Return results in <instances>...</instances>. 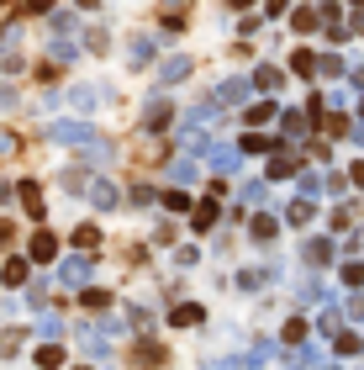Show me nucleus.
<instances>
[{"label": "nucleus", "mask_w": 364, "mask_h": 370, "mask_svg": "<svg viewBox=\"0 0 364 370\" xmlns=\"http://www.w3.org/2000/svg\"><path fill=\"white\" fill-rule=\"evenodd\" d=\"M43 138H48V143H64V148H80V154H90V148L101 143V132L85 127V122H48Z\"/></svg>", "instance_id": "f257e3e1"}, {"label": "nucleus", "mask_w": 364, "mask_h": 370, "mask_svg": "<svg viewBox=\"0 0 364 370\" xmlns=\"http://www.w3.org/2000/svg\"><path fill=\"white\" fill-rule=\"evenodd\" d=\"M190 148H196V154L206 159V164H212L217 175H227V169L238 164V154H243V148H233V143H212V138H196Z\"/></svg>", "instance_id": "f03ea898"}, {"label": "nucleus", "mask_w": 364, "mask_h": 370, "mask_svg": "<svg viewBox=\"0 0 364 370\" xmlns=\"http://www.w3.org/2000/svg\"><path fill=\"white\" fill-rule=\"evenodd\" d=\"M90 270H95L90 254H69V259H64V270H59V280H64V286H85V280H90Z\"/></svg>", "instance_id": "7ed1b4c3"}, {"label": "nucleus", "mask_w": 364, "mask_h": 370, "mask_svg": "<svg viewBox=\"0 0 364 370\" xmlns=\"http://www.w3.org/2000/svg\"><path fill=\"white\" fill-rule=\"evenodd\" d=\"M90 206H101V212H117V206H122V191L111 185V180H90Z\"/></svg>", "instance_id": "20e7f679"}, {"label": "nucleus", "mask_w": 364, "mask_h": 370, "mask_svg": "<svg viewBox=\"0 0 364 370\" xmlns=\"http://www.w3.org/2000/svg\"><path fill=\"white\" fill-rule=\"evenodd\" d=\"M248 90H254V80H243V74H238V80H222L217 85V106H238Z\"/></svg>", "instance_id": "39448f33"}, {"label": "nucleus", "mask_w": 364, "mask_h": 370, "mask_svg": "<svg viewBox=\"0 0 364 370\" xmlns=\"http://www.w3.org/2000/svg\"><path fill=\"white\" fill-rule=\"evenodd\" d=\"M95 96H101L95 85H74V90H69V96H64V101H69V106H74V117H90V111L101 106V101H95Z\"/></svg>", "instance_id": "423d86ee"}, {"label": "nucleus", "mask_w": 364, "mask_h": 370, "mask_svg": "<svg viewBox=\"0 0 364 370\" xmlns=\"http://www.w3.org/2000/svg\"><path fill=\"white\" fill-rule=\"evenodd\" d=\"M190 69H196V59H169L164 69H159V85H180V80H190Z\"/></svg>", "instance_id": "0eeeda50"}, {"label": "nucleus", "mask_w": 364, "mask_h": 370, "mask_svg": "<svg viewBox=\"0 0 364 370\" xmlns=\"http://www.w3.org/2000/svg\"><path fill=\"white\" fill-rule=\"evenodd\" d=\"M127 64H132V69L153 64V37H132V43H127Z\"/></svg>", "instance_id": "6e6552de"}, {"label": "nucleus", "mask_w": 364, "mask_h": 370, "mask_svg": "<svg viewBox=\"0 0 364 370\" xmlns=\"http://www.w3.org/2000/svg\"><path fill=\"white\" fill-rule=\"evenodd\" d=\"M53 254H59V239H53V233H32V259L48 264Z\"/></svg>", "instance_id": "1a4fd4ad"}, {"label": "nucleus", "mask_w": 364, "mask_h": 370, "mask_svg": "<svg viewBox=\"0 0 364 370\" xmlns=\"http://www.w3.org/2000/svg\"><path fill=\"white\" fill-rule=\"evenodd\" d=\"M95 239H101V227H90V222H80V227L69 233V243H74L80 254H90V249H95Z\"/></svg>", "instance_id": "9d476101"}, {"label": "nucleus", "mask_w": 364, "mask_h": 370, "mask_svg": "<svg viewBox=\"0 0 364 370\" xmlns=\"http://www.w3.org/2000/svg\"><path fill=\"white\" fill-rule=\"evenodd\" d=\"M212 222H217V201H201V206H190V227H196V233H206Z\"/></svg>", "instance_id": "9b49d317"}, {"label": "nucleus", "mask_w": 364, "mask_h": 370, "mask_svg": "<svg viewBox=\"0 0 364 370\" xmlns=\"http://www.w3.org/2000/svg\"><path fill=\"white\" fill-rule=\"evenodd\" d=\"M16 196H22V206H27L32 217H43V191H37L32 180H22V185H16Z\"/></svg>", "instance_id": "f8f14e48"}, {"label": "nucleus", "mask_w": 364, "mask_h": 370, "mask_svg": "<svg viewBox=\"0 0 364 370\" xmlns=\"http://www.w3.org/2000/svg\"><path fill=\"white\" fill-rule=\"evenodd\" d=\"M0 280L6 286H27V259H6L0 264Z\"/></svg>", "instance_id": "ddd939ff"}, {"label": "nucleus", "mask_w": 364, "mask_h": 370, "mask_svg": "<svg viewBox=\"0 0 364 370\" xmlns=\"http://www.w3.org/2000/svg\"><path fill=\"white\" fill-rule=\"evenodd\" d=\"M143 122H148V127H164V122H169V101H164V96H153L148 111H143Z\"/></svg>", "instance_id": "4468645a"}, {"label": "nucleus", "mask_w": 364, "mask_h": 370, "mask_svg": "<svg viewBox=\"0 0 364 370\" xmlns=\"http://www.w3.org/2000/svg\"><path fill=\"white\" fill-rule=\"evenodd\" d=\"M169 318H175L180 328H196V322L206 318V307H196V301H185V307H175V312H169Z\"/></svg>", "instance_id": "2eb2a0df"}, {"label": "nucleus", "mask_w": 364, "mask_h": 370, "mask_svg": "<svg viewBox=\"0 0 364 370\" xmlns=\"http://www.w3.org/2000/svg\"><path fill=\"white\" fill-rule=\"evenodd\" d=\"M37 365H43V370H59L64 365V344H37Z\"/></svg>", "instance_id": "dca6fc26"}, {"label": "nucleus", "mask_w": 364, "mask_h": 370, "mask_svg": "<svg viewBox=\"0 0 364 370\" xmlns=\"http://www.w3.org/2000/svg\"><path fill=\"white\" fill-rule=\"evenodd\" d=\"M217 111H222V106H196V111L185 117V132H196V127H212V122H217Z\"/></svg>", "instance_id": "f3484780"}, {"label": "nucleus", "mask_w": 364, "mask_h": 370, "mask_svg": "<svg viewBox=\"0 0 364 370\" xmlns=\"http://www.w3.org/2000/svg\"><path fill=\"white\" fill-rule=\"evenodd\" d=\"M238 148H243V154H270L275 138H264V132H243V143H238Z\"/></svg>", "instance_id": "a211bd4d"}, {"label": "nucleus", "mask_w": 364, "mask_h": 370, "mask_svg": "<svg viewBox=\"0 0 364 370\" xmlns=\"http://www.w3.org/2000/svg\"><path fill=\"white\" fill-rule=\"evenodd\" d=\"M248 227H254V239H264V243H270L275 233H280V222H275L270 212H259V217H254V222H248Z\"/></svg>", "instance_id": "6ab92c4d"}, {"label": "nucleus", "mask_w": 364, "mask_h": 370, "mask_svg": "<svg viewBox=\"0 0 364 370\" xmlns=\"http://www.w3.org/2000/svg\"><path fill=\"white\" fill-rule=\"evenodd\" d=\"M291 69H296V74H317V53L296 48V53H291Z\"/></svg>", "instance_id": "aec40b11"}, {"label": "nucleus", "mask_w": 364, "mask_h": 370, "mask_svg": "<svg viewBox=\"0 0 364 370\" xmlns=\"http://www.w3.org/2000/svg\"><path fill=\"white\" fill-rule=\"evenodd\" d=\"M37 334H43V344H59V334H64V322L53 318V312H48V318L37 322Z\"/></svg>", "instance_id": "412c9836"}, {"label": "nucleus", "mask_w": 364, "mask_h": 370, "mask_svg": "<svg viewBox=\"0 0 364 370\" xmlns=\"http://www.w3.org/2000/svg\"><path fill=\"white\" fill-rule=\"evenodd\" d=\"M80 344H85L90 360H106V339H101V334H80Z\"/></svg>", "instance_id": "4be33fe9"}, {"label": "nucleus", "mask_w": 364, "mask_h": 370, "mask_svg": "<svg viewBox=\"0 0 364 370\" xmlns=\"http://www.w3.org/2000/svg\"><path fill=\"white\" fill-rule=\"evenodd\" d=\"M169 180H175V185H190V180H196V164H190V159H180V164H169Z\"/></svg>", "instance_id": "5701e85b"}, {"label": "nucleus", "mask_w": 364, "mask_h": 370, "mask_svg": "<svg viewBox=\"0 0 364 370\" xmlns=\"http://www.w3.org/2000/svg\"><path fill=\"white\" fill-rule=\"evenodd\" d=\"M270 117H275L270 101H254V106H248V127H259V122H270Z\"/></svg>", "instance_id": "b1692460"}, {"label": "nucleus", "mask_w": 364, "mask_h": 370, "mask_svg": "<svg viewBox=\"0 0 364 370\" xmlns=\"http://www.w3.org/2000/svg\"><path fill=\"white\" fill-rule=\"evenodd\" d=\"M306 259H312V264L333 259V243H328V239H317V243H306Z\"/></svg>", "instance_id": "393cba45"}, {"label": "nucleus", "mask_w": 364, "mask_h": 370, "mask_svg": "<svg viewBox=\"0 0 364 370\" xmlns=\"http://www.w3.org/2000/svg\"><path fill=\"white\" fill-rule=\"evenodd\" d=\"M74 53H80V48H74L69 37H59V43H53V64H74Z\"/></svg>", "instance_id": "a878e982"}, {"label": "nucleus", "mask_w": 364, "mask_h": 370, "mask_svg": "<svg viewBox=\"0 0 364 370\" xmlns=\"http://www.w3.org/2000/svg\"><path fill=\"white\" fill-rule=\"evenodd\" d=\"M280 127H285V138H301V132H306V117H296V111H285V117H280Z\"/></svg>", "instance_id": "bb28decb"}, {"label": "nucleus", "mask_w": 364, "mask_h": 370, "mask_svg": "<svg viewBox=\"0 0 364 370\" xmlns=\"http://www.w3.org/2000/svg\"><path fill=\"white\" fill-rule=\"evenodd\" d=\"M22 339H27V334H22V328H6V334H0V360L11 355V349H16V344H22Z\"/></svg>", "instance_id": "cd10ccee"}, {"label": "nucleus", "mask_w": 364, "mask_h": 370, "mask_svg": "<svg viewBox=\"0 0 364 370\" xmlns=\"http://www.w3.org/2000/svg\"><path fill=\"white\" fill-rule=\"evenodd\" d=\"M285 222H312V206H306V201H291V206H285Z\"/></svg>", "instance_id": "c85d7f7f"}, {"label": "nucleus", "mask_w": 364, "mask_h": 370, "mask_svg": "<svg viewBox=\"0 0 364 370\" xmlns=\"http://www.w3.org/2000/svg\"><path fill=\"white\" fill-rule=\"evenodd\" d=\"M80 307H111V297H106V291H80Z\"/></svg>", "instance_id": "c756f323"}, {"label": "nucleus", "mask_w": 364, "mask_h": 370, "mask_svg": "<svg viewBox=\"0 0 364 370\" xmlns=\"http://www.w3.org/2000/svg\"><path fill=\"white\" fill-rule=\"evenodd\" d=\"M285 175H291V154H275L270 159V180H285Z\"/></svg>", "instance_id": "7c9ffc66"}, {"label": "nucleus", "mask_w": 364, "mask_h": 370, "mask_svg": "<svg viewBox=\"0 0 364 370\" xmlns=\"http://www.w3.org/2000/svg\"><path fill=\"white\" fill-rule=\"evenodd\" d=\"M243 201H248V206L264 201V180H248V185H243Z\"/></svg>", "instance_id": "2f4dec72"}, {"label": "nucleus", "mask_w": 364, "mask_h": 370, "mask_svg": "<svg viewBox=\"0 0 364 370\" xmlns=\"http://www.w3.org/2000/svg\"><path fill=\"white\" fill-rule=\"evenodd\" d=\"M254 85H264V90H275V85H280V69H270V64H264V69L254 74Z\"/></svg>", "instance_id": "473e14b6"}, {"label": "nucleus", "mask_w": 364, "mask_h": 370, "mask_svg": "<svg viewBox=\"0 0 364 370\" xmlns=\"http://www.w3.org/2000/svg\"><path fill=\"white\" fill-rule=\"evenodd\" d=\"M138 360H143V365H159V360H164V349H159V344H143Z\"/></svg>", "instance_id": "72a5a7b5"}, {"label": "nucleus", "mask_w": 364, "mask_h": 370, "mask_svg": "<svg viewBox=\"0 0 364 370\" xmlns=\"http://www.w3.org/2000/svg\"><path fill=\"white\" fill-rule=\"evenodd\" d=\"M164 206H169V212H185L190 196H185V191H169V196H164Z\"/></svg>", "instance_id": "f704fd0d"}, {"label": "nucleus", "mask_w": 364, "mask_h": 370, "mask_svg": "<svg viewBox=\"0 0 364 370\" xmlns=\"http://www.w3.org/2000/svg\"><path fill=\"white\" fill-rule=\"evenodd\" d=\"M343 280H349V286H364V264H343Z\"/></svg>", "instance_id": "c9c22d12"}, {"label": "nucleus", "mask_w": 364, "mask_h": 370, "mask_svg": "<svg viewBox=\"0 0 364 370\" xmlns=\"http://www.w3.org/2000/svg\"><path fill=\"white\" fill-rule=\"evenodd\" d=\"M291 22H296V27H301V32H312V27H317V11H296V16H291Z\"/></svg>", "instance_id": "e433bc0d"}, {"label": "nucleus", "mask_w": 364, "mask_h": 370, "mask_svg": "<svg viewBox=\"0 0 364 370\" xmlns=\"http://www.w3.org/2000/svg\"><path fill=\"white\" fill-rule=\"evenodd\" d=\"M338 355H359V339H354V334H338Z\"/></svg>", "instance_id": "4c0bfd02"}, {"label": "nucleus", "mask_w": 364, "mask_h": 370, "mask_svg": "<svg viewBox=\"0 0 364 370\" xmlns=\"http://www.w3.org/2000/svg\"><path fill=\"white\" fill-rule=\"evenodd\" d=\"M16 201V185H11V180H0V206H11Z\"/></svg>", "instance_id": "58836bf2"}, {"label": "nucleus", "mask_w": 364, "mask_h": 370, "mask_svg": "<svg viewBox=\"0 0 364 370\" xmlns=\"http://www.w3.org/2000/svg\"><path fill=\"white\" fill-rule=\"evenodd\" d=\"M27 11H32V16H48V11H53V0H27Z\"/></svg>", "instance_id": "ea45409f"}, {"label": "nucleus", "mask_w": 364, "mask_h": 370, "mask_svg": "<svg viewBox=\"0 0 364 370\" xmlns=\"http://www.w3.org/2000/svg\"><path fill=\"white\" fill-rule=\"evenodd\" d=\"M206 370H233V360H217V365H206Z\"/></svg>", "instance_id": "a19ab883"}, {"label": "nucleus", "mask_w": 364, "mask_h": 370, "mask_svg": "<svg viewBox=\"0 0 364 370\" xmlns=\"http://www.w3.org/2000/svg\"><path fill=\"white\" fill-rule=\"evenodd\" d=\"M74 6H95V0H74Z\"/></svg>", "instance_id": "79ce46f5"}, {"label": "nucleus", "mask_w": 364, "mask_h": 370, "mask_svg": "<svg viewBox=\"0 0 364 370\" xmlns=\"http://www.w3.org/2000/svg\"><path fill=\"white\" fill-rule=\"evenodd\" d=\"M74 370H85V365H74Z\"/></svg>", "instance_id": "37998d69"}]
</instances>
